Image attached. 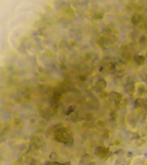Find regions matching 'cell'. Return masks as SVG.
Returning a JSON list of instances; mask_svg holds the SVG:
<instances>
[{
    "instance_id": "6da1fadb",
    "label": "cell",
    "mask_w": 147,
    "mask_h": 165,
    "mask_svg": "<svg viewBox=\"0 0 147 165\" xmlns=\"http://www.w3.org/2000/svg\"><path fill=\"white\" fill-rule=\"evenodd\" d=\"M95 154L96 156H98L101 159H105V158L108 157L109 154H111L110 149L108 147H105V146H98L95 149Z\"/></svg>"
},
{
    "instance_id": "7a4b0ae2",
    "label": "cell",
    "mask_w": 147,
    "mask_h": 165,
    "mask_svg": "<svg viewBox=\"0 0 147 165\" xmlns=\"http://www.w3.org/2000/svg\"><path fill=\"white\" fill-rule=\"evenodd\" d=\"M124 90L128 95H133L136 92V85L134 82H130V83H126L124 85Z\"/></svg>"
},
{
    "instance_id": "3957f363",
    "label": "cell",
    "mask_w": 147,
    "mask_h": 165,
    "mask_svg": "<svg viewBox=\"0 0 147 165\" xmlns=\"http://www.w3.org/2000/svg\"><path fill=\"white\" fill-rule=\"evenodd\" d=\"M144 143H145V140L142 139V138H140V137H136V138H133L130 140V144H131L134 148L141 147Z\"/></svg>"
},
{
    "instance_id": "277c9868",
    "label": "cell",
    "mask_w": 147,
    "mask_h": 165,
    "mask_svg": "<svg viewBox=\"0 0 147 165\" xmlns=\"http://www.w3.org/2000/svg\"><path fill=\"white\" fill-rule=\"evenodd\" d=\"M107 86V82L105 79L101 78V79H98L97 81L95 82V87L97 89V91H103Z\"/></svg>"
},
{
    "instance_id": "5b68a950",
    "label": "cell",
    "mask_w": 147,
    "mask_h": 165,
    "mask_svg": "<svg viewBox=\"0 0 147 165\" xmlns=\"http://www.w3.org/2000/svg\"><path fill=\"white\" fill-rule=\"evenodd\" d=\"M109 96H110V98H111V99L114 101V103L120 101L121 99H123V98H124L123 95L121 94V93L116 92V91H112V92H110L109 93Z\"/></svg>"
},
{
    "instance_id": "8992f818",
    "label": "cell",
    "mask_w": 147,
    "mask_h": 165,
    "mask_svg": "<svg viewBox=\"0 0 147 165\" xmlns=\"http://www.w3.org/2000/svg\"><path fill=\"white\" fill-rule=\"evenodd\" d=\"M104 68L107 73H115L116 72V65L112 62L107 63L106 65L104 66Z\"/></svg>"
},
{
    "instance_id": "52a82bcc",
    "label": "cell",
    "mask_w": 147,
    "mask_h": 165,
    "mask_svg": "<svg viewBox=\"0 0 147 165\" xmlns=\"http://www.w3.org/2000/svg\"><path fill=\"white\" fill-rule=\"evenodd\" d=\"M134 61L137 65H144V63L146 61V57L143 56V55H135Z\"/></svg>"
},
{
    "instance_id": "ba28073f",
    "label": "cell",
    "mask_w": 147,
    "mask_h": 165,
    "mask_svg": "<svg viewBox=\"0 0 147 165\" xmlns=\"http://www.w3.org/2000/svg\"><path fill=\"white\" fill-rule=\"evenodd\" d=\"M141 20H142V16L136 13V14H134L131 17V23L133 25H138L141 22Z\"/></svg>"
},
{
    "instance_id": "9c48e42d",
    "label": "cell",
    "mask_w": 147,
    "mask_h": 165,
    "mask_svg": "<svg viewBox=\"0 0 147 165\" xmlns=\"http://www.w3.org/2000/svg\"><path fill=\"white\" fill-rule=\"evenodd\" d=\"M127 100L125 99V98H123V99H121L120 101H118V102H116L115 103V105L117 107H118L119 109H125L126 108V106H127Z\"/></svg>"
},
{
    "instance_id": "30bf717a",
    "label": "cell",
    "mask_w": 147,
    "mask_h": 165,
    "mask_svg": "<svg viewBox=\"0 0 147 165\" xmlns=\"http://www.w3.org/2000/svg\"><path fill=\"white\" fill-rule=\"evenodd\" d=\"M136 91H137V93H138L139 96H142V95H144L146 93V88H145V86H144V85L139 84L138 87L136 88Z\"/></svg>"
},
{
    "instance_id": "8fae6325",
    "label": "cell",
    "mask_w": 147,
    "mask_h": 165,
    "mask_svg": "<svg viewBox=\"0 0 147 165\" xmlns=\"http://www.w3.org/2000/svg\"><path fill=\"white\" fill-rule=\"evenodd\" d=\"M125 70H126V66L124 65V64H121V63L116 64V71H117V72L121 73V71L124 72Z\"/></svg>"
},
{
    "instance_id": "7c38bea8",
    "label": "cell",
    "mask_w": 147,
    "mask_h": 165,
    "mask_svg": "<svg viewBox=\"0 0 147 165\" xmlns=\"http://www.w3.org/2000/svg\"><path fill=\"white\" fill-rule=\"evenodd\" d=\"M103 17H104V14H103V13H100V12H97L95 14V16H94L95 19H102Z\"/></svg>"
},
{
    "instance_id": "4fadbf2b",
    "label": "cell",
    "mask_w": 147,
    "mask_h": 165,
    "mask_svg": "<svg viewBox=\"0 0 147 165\" xmlns=\"http://www.w3.org/2000/svg\"><path fill=\"white\" fill-rule=\"evenodd\" d=\"M139 42H140V43H142V44H143L144 42H146V36L142 35L141 37L139 38Z\"/></svg>"
},
{
    "instance_id": "5bb4252c",
    "label": "cell",
    "mask_w": 147,
    "mask_h": 165,
    "mask_svg": "<svg viewBox=\"0 0 147 165\" xmlns=\"http://www.w3.org/2000/svg\"><path fill=\"white\" fill-rule=\"evenodd\" d=\"M144 108H145V111L147 112V101L144 102Z\"/></svg>"
},
{
    "instance_id": "9a60e30c",
    "label": "cell",
    "mask_w": 147,
    "mask_h": 165,
    "mask_svg": "<svg viewBox=\"0 0 147 165\" xmlns=\"http://www.w3.org/2000/svg\"><path fill=\"white\" fill-rule=\"evenodd\" d=\"M144 165H147V161H144Z\"/></svg>"
},
{
    "instance_id": "2e32d148",
    "label": "cell",
    "mask_w": 147,
    "mask_h": 165,
    "mask_svg": "<svg viewBox=\"0 0 147 165\" xmlns=\"http://www.w3.org/2000/svg\"><path fill=\"white\" fill-rule=\"evenodd\" d=\"M146 79H147V73H146Z\"/></svg>"
},
{
    "instance_id": "e0dca14e",
    "label": "cell",
    "mask_w": 147,
    "mask_h": 165,
    "mask_svg": "<svg viewBox=\"0 0 147 165\" xmlns=\"http://www.w3.org/2000/svg\"><path fill=\"white\" fill-rule=\"evenodd\" d=\"M146 132H147V131H146Z\"/></svg>"
}]
</instances>
